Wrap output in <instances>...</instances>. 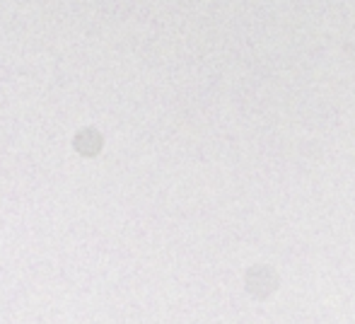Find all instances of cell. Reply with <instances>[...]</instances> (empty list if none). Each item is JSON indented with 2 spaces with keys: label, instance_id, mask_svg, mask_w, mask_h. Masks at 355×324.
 Returning a JSON list of instances; mask_svg holds the SVG:
<instances>
[{
  "label": "cell",
  "instance_id": "6da1fadb",
  "mask_svg": "<svg viewBox=\"0 0 355 324\" xmlns=\"http://www.w3.org/2000/svg\"><path fill=\"white\" fill-rule=\"evenodd\" d=\"M244 288H247V293L254 300H268L281 288V276L268 264H254L244 273Z\"/></svg>",
  "mask_w": 355,
  "mask_h": 324
},
{
  "label": "cell",
  "instance_id": "7a4b0ae2",
  "mask_svg": "<svg viewBox=\"0 0 355 324\" xmlns=\"http://www.w3.org/2000/svg\"><path fill=\"white\" fill-rule=\"evenodd\" d=\"M75 148H78L83 155H97L99 148H102V136L97 131H83L78 138H75Z\"/></svg>",
  "mask_w": 355,
  "mask_h": 324
}]
</instances>
